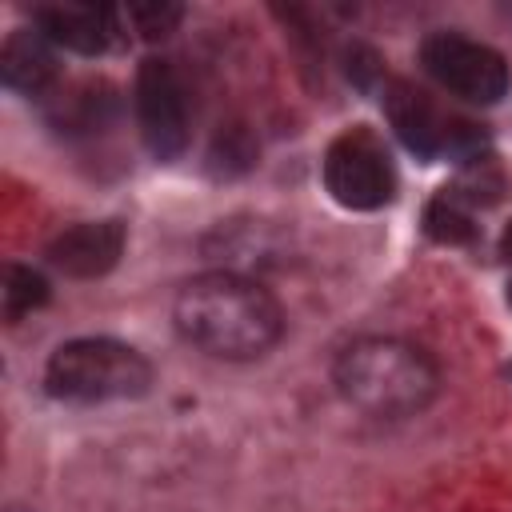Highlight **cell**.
<instances>
[{"mask_svg":"<svg viewBox=\"0 0 512 512\" xmlns=\"http://www.w3.org/2000/svg\"><path fill=\"white\" fill-rule=\"evenodd\" d=\"M424 236L444 244V248H460V244H472L480 236V224H476V208L468 200H460L452 192V184L436 188V196L424 204Z\"/></svg>","mask_w":512,"mask_h":512,"instance_id":"7c38bea8","label":"cell"},{"mask_svg":"<svg viewBox=\"0 0 512 512\" xmlns=\"http://www.w3.org/2000/svg\"><path fill=\"white\" fill-rule=\"evenodd\" d=\"M416 56H420L424 76L464 104L492 108L508 96V84H512L508 60L500 48L484 40H472L456 28H436L420 40Z\"/></svg>","mask_w":512,"mask_h":512,"instance_id":"52a82bcc","label":"cell"},{"mask_svg":"<svg viewBox=\"0 0 512 512\" xmlns=\"http://www.w3.org/2000/svg\"><path fill=\"white\" fill-rule=\"evenodd\" d=\"M0 80L24 100H48L60 84L56 48L36 28H12L0 44Z\"/></svg>","mask_w":512,"mask_h":512,"instance_id":"8fae6325","label":"cell"},{"mask_svg":"<svg viewBox=\"0 0 512 512\" xmlns=\"http://www.w3.org/2000/svg\"><path fill=\"white\" fill-rule=\"evenodd\" d=\"M124 112V96L108 76H80L60 80L56 92L44 100V120L56 136L68 140H92L108 132Z\"/></svg>","mask_w":512,"mask_h":512,"instance_id":"9c48e42d","label":"cell"},{"mask_svg":"<svg viewBox=\"0 0 512 512\" xmlns=\"http://www.w3.org/2000/svg\"><path fill=\"white\" fill-rule=\"evenodd\" d=\"M508 372H512V364H508Z\"/></svg>","mask_w":512,"mask_h":512,"instance_id":"ffe728a7","label":"cell"},{"mask_svg":"<svg viewBox=\"0 0 512 512\" xmlns=\"http://www.w3.org/2000/svg\"><path fill=\"white\" fill-rule=\"evenodd\" d=\"M124 16V28L140 40H164L180 28L184 20V8L180 4H164V0H140V4H124L120 8Z\"/></svg>","mask_w":512,"mask_h":512,"instance_id":"5bb4252c","label":"cell"},{"mask_svg":"<svg viewBox=\"0 0 512 512\" xmlns=\"http://www.w3.org/2000/svg\"><path fill=\"white\" fill-rule=\"evenodd\" d=\"M124 248H128V224L120 216H104V220H80L60 228L48 240L44 256L56 272L72 280H100L120 264Z\"/></svg>","mask_w":512,"mask_h":512,"instance_id":"30bf717a","label":"cell"},{"mask_svg":"<svg viewBox=\"0 0 512 512\" xmlns=\"http://www.w3.org/2000/svg\"><path fill=\"white\" fill-rule=\"evenodd\" d=\"M380 108H384L396 140L424 164H436V160L468 164L476 156H488V128L484 124L440 104L428 88H420L404 76L384 80Z\"/></svg>","mask_w":512,"mask_h":512,"instance_id":"277c9868","label":"cell"},{"mask_svg":"<svg viewBox=\"0 0 512 512\" xmlns=\"http://www.w3.org/2000/svg\"><path fill=\"white\" fill-rule=\"evenodd\" d=\"M324 192L348 212H380L400 192V172L392 148L372 124L340 128L320 156Z\"/></svg>","mask_w":512,"mask_h":512,"instance_id":"5b68a950","label":"cell"},{"mask_svg":"<svg viewBox=\"0 0 512 512\" xmlns=\"http://www.w3.org/2000/svg\"><path fill=\"white\" fill-rule=\"evenodd\" d=\"M176 336L212 360H260L284 336L280 300L252 276L212 268L184 280L172 296Z\"/></svg>","mask_w":512,"mask_h":512,"instance_id":"6da1fadb","label":"cell"},{"mask_svg":"<svg viewBox=\"0 0 512 512\" xmlns=\"http://www.w3.org/2000/svg\"><path fill=\"white\" fill-rule=\"evenodd\" d=\"M332 384L348 408L372 420H408L436 400L440 368L412 340L360 336L336 352Z\"/></svg>","mask_w":512,"mask_h":512,"instance_id":"7a4b0ae2","label":"cell"},{"mask_svg":"<svg viewBox=\"0 0 512 512\" xmlns=\"http://www.w3.org/2000/svg\"><path fill=\"white\" fill-rule=\"evenodd\" d=\"M344 72H348V80H352L360 92H380L384 80H388L384 60H380L368 44H348V48H344Z\"/></svg>","mask_w":512,"mask_h":512,"instance_id":"2e32d148","label":"cell"},{"mask_svg":"<svg viewBox=\"0 0 512 512\" xmlns=\"http://www.w3.org/2000/svg\"><path fill=\"white\" fill-rule=\"evenodd\" d=\"M508 304H512V280H508Z\"/></svg>","mask_w":512,"mask_h":512,"instance_id":"ac0fdd59","label":"cell"},{"mask_svg":"<svg viewBox=\"0 0 512 512\" xmlns=\"http://www.w3.org/2000/svg\"><path fill=\"white\" fill-rule=\"evenodd\" d=\"M52 296V284L44 272H36L32 264H8L4 268V288H0V312L4 324H20L24 316H32L36 308H44Z\"/></svg>","mask_w":512,"mask_h":512,"instance_id":"4fadbf2b","label":"cell"},{"mask_svg":"<svg viewBox=\"0 0 512 512\" xmlns=\"http://www.w3.org/2000/svg\"><path fill=\"white\" fill-rule=\"evenodd\" d=\"M152 360L116 336L64 340L44 364V392L64 404H116L148 396Z\"/></svg>","mask_w":512,"mask_h":512,"instance_id":"3957f363","label":"cell"},{"mask_svg":"<svg viewBox=\"0 0 512 512\" xmlns=\"http://www.w3.org/2000/svg\"><path fill=\"white\" fill-rule=\"evenodd\" d=\"M132 112L152 160L172 164L192 144V88L172 56H144L132 80Z\"/></svg>","mask_w":512,"mask_h":512,"instance_id":"8992f818","label":"cell"},{"mask_svg":"<svg viewBox=\"0 0 512 512\" xmlns=\"http://www.w3.org/2000/svg\"><path fill=\"white\" fill-rule=\"evenodd\" d=\"M32 28L52 48H64L76 56H104L128 44L124 16L120 8H108V4H36Z\"/></svg>","mask_w":512,"mask_h":512,"instance_id":"ba28073f","label":"cell"},{"mask_svg":"<svg viewBox=\"0 0 512 512\" xmlns=\"http://www.w3.org/2000/svg\"><path fill=\"white\" fill-rule=\"evenodd\" d=\"M508 16H512V4H508Z\"/></svg>","mask_w":512,"mask_h":512,"instance_id":"d6986e66","label":"cell"},{"mask_svg":"<svg viewBox=\"0 0 512 512\" xmlns=\"http://www.w3.org/2000/svg\"><path fill=\"white\" fill-rule=\"evenodd\" d=\"M496 248H500V260H508V264H512V220L504 224V232H500V244H496Z\"/></svg>","mask_w":512,"mask_h":512,"instance_id":"e0dca14e","label":"cell"},{"mask_svg":"<svg viewBox=\"0 0 512 512\" xmlns=\"http://www.w3.org/2000/svg\"><path fill=\"white\" fill-rule=\"evenodd\" d=\"M256 164V140L248 136L244 124H228L216 132V144L208 152V168L216 176H240Z\"/></svg>","mask_w":512,"mask_h":512,"instance_id":"9a60e30c","label":"cell"}]
</instances>
